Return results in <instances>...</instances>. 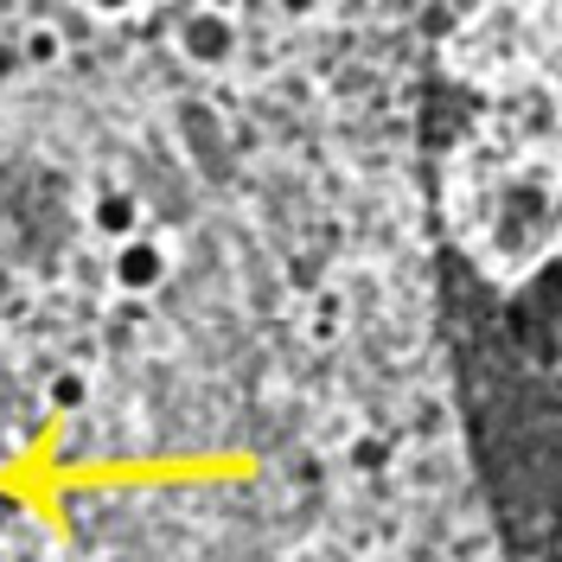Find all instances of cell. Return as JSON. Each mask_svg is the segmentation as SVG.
<instances>
[{
    "label": "cell",
    "mask_w": 562,
    "mask_h": 562,
    "mask_svg": "<svg viewBox=\"0 0 562 562\" xmlns=\"http://www.w3.org/2000/svg\"><path fill=\"white\" fill-rule=\"evenodd\" d=\"M179 58L186 65H224V58H237V26H231V13H186V26H179Z\"/></svg>",
    "instance_id": "1"
},
{
    "label": "cell",
    "mask_w": 562,
    "mask_h": 562,
    "mask_svg": "<svg viewBox=\"0 0 562 562\" xmlns=\"http://www.w3.org/2000/svg\"><path fill=\"white\" fill-rule=\"evenodd\" d=\"M109 276H115V288L128 301H140V294H154L167 281V249L147 244V237H128V244H115V256H109Z\"/></svg>",
    "instance_id": "2"
},
{
    "label": "cell",
    "mask_w": 562,
    "mask_h": 562,
    "mask_svg": "<svg viewBox=\"0 0 562 562\" xmlns=\"http://www.w3.org/2000/svg\"><path fill=\"white\" fill-rule=\"evenodd\" d=\"M90 224L103 231L109 244H128L140 231V199L135 192H97V205H90Z\"/></svg>",
    "instance_id": "3"
},
{
    "label": "cell",
    "mask_w": 562,
    "mask_h": 562,
    "mask_svg": "<svg viewBox=\"0 0 562 562\" xmlns=\"http://www.w3.org/2000/svg\"><path fill=\"white\" fill-rule=\"evenodd\" d=\"M45 396H52V409H83V403H90V384H83V371H58V378H52V384H45Z\"/></svg>",
    "instance_id": "4"
},
{
    "label": "cell",
    "mask_w": 562,
    "mask_h": 562,
    "mask_svg": "<svg viewBox=\"0 0 562 562\" xmlns=\"http://www.w3.org/2000/svg\"><path fill=\"white\" fill-rule=\"evenodd\" d=\"M20 52H26V65H58L65 58V38H58V26H33Z\"/></svg>",
    "instance_id": "5"
},
{
    "label": "cell",
    "mask_w": 562,
    "mask_h": 562,
    "mask_svg": "<svg viewBox=\"0 0 562 562\" xmlns=\"http://www.w3.org/2000/svg\"><path fill=\"white\" fill-rule=\"evenodd\" d=\"M314 339H333V333H339V319H346V307H339V294H319L314 301Z\"/></svg>",
    "instance_id": "6"
},
{
    "label": "cell",
    "mask_w": 562,
    "mask_h": 562,
    "mask_svg": "<svg viewBox=\"0 0 562 562\" xmlns=\"http://www.w3.org/2000/svg\"><path fill=\"white\" fill-rule=\"evenodd\" d=\"M26 65V52H20V45H7V38H0V83H7V77H13V70Z\"/></svg>",
    "instance_id": "7"
},
{
    "label": "cell",
    "mask_w": 562,
    "mask_h": 562,
    "mask_svg": "<svg viewBox=\"0 0 562 562\" xmlns=\"http://www.w3.org/2000/svg\"><path fill=\"white\" fill-rule=\"evenodd\" d=\"M281 13H288V20H307V13H319V7H326V0H276Z\"/></svg>",
    "instance_id": "8"
},
{
    "label": "cell",
    "mask_w": 562,
    "mask_h": 562,
    "mask_svg": "<svg viewBox=\"0 0 562 562\" xmlns=\"http://www.w3.org/2000/svg\"><path fill=\"white\" fill-rule=\"evenodd\" d=\"M90 7H97V13H103V20H115V13H128V7H135V0H90Z\"/></svg>",
    "instance_id": "9"
},
{
    "label": "cell",
    "mask_w": 562,
    "mask_h": 562,
    "mask_svg": "<svg viewBox=\"0 0 562 562\" xmlns=\"http://www.w3.org/2000/svg\"><path fill=\"white\" fill-rule=\"evenodd\" d=\"M211 13H231V7H237V0H205Z\"/></svg>",
    "instance_id": "10"
}]
</instances>
